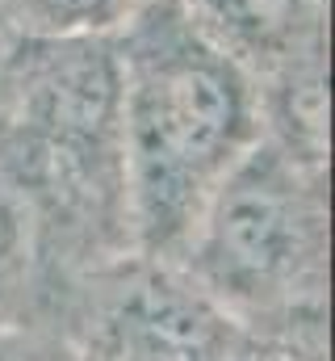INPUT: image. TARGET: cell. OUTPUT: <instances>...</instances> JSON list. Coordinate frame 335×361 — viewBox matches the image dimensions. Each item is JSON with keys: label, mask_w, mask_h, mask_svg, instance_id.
Segmentation results:
<instances>
[{"label": "cell", "mask_w": 335, "mask_h": 361, "mask_svg": "<svg viewBox=\"0 0 335 361\" xmlns=\"http://www.w3.org/2000/svg\"><path fill=\"white\" fill-rule=\"evenodd\" d=\"M172 265L235 324L323 315L327 169H310L260 135L210 193Z\"/></svg>", "instance_id": "3957f363"}, {"label": "cell", "mask_w": 335, "mask_h": 361, "mask_svg": "<svg viewBox=\"0 0 335 361\" xmlns=\"http://www.w3.org/2000/svg\"><path fill=\"white\" fill-rule=\"evenodd\" d=\"M42 235L30 202L0 177V328L25 324L42 281Z\"/></svg>", "instance_id": "5b68a950"}, {"label": "cell", "mask_w": 335, "mask_h": 361, "mask_svg": "<svg viewBox=\"0 0 335 361\" xmlns=\"http://www.w3.org/2000/svg\"><path fill=\"white\" fill-rule=\"evenodd\" d=\"M302 319H315V315H302ZM302 319L277 324L281 332H272L264 345H235L231 361H323V328H310L306 341H293V328Z\"/></svg>", "instance_id": "52a82bcc"}, {"label": "cell", "mask_w": 335, "mask_h": 361, "mask_svg": "<svg viewBox=\"0 0 335 361\" xmlns=\"http://www.w3.org/2000/svg\"><path fill=\"white\" fill-rule=\"evenodd\" d=\"M109 38L130 252L172 261L210 193L264 135L260 89L176 0H143Z\"/></svg>", "instance_id": "6da1fadb"}, {"label": "cell", "mask_w": 335, "mask_h": 361, "mask_svg": "<svg viewBox=\"0 0 335 361\" xmlns=\"http://www.w3.org/2000/svg\"><path fill=\"white\" fill-rule=\"evenodd\" d=\"M0 177L30 202L42 252L63 240L92 269L134 257L109 30L25 34L0 72Z\"/></svg>", "instance_id": "7a4b0ae2"}, {"label": "cell", "mask_w": 335, "mask_h": 361, "mask_svg": "<svg viewBox=\"0 0 335 361\" xmlns=\"http://www.w3.org/2000/svg\"><path fill=\"white\" fill-rule=\"evenodd\" d=\"M25 25L46 34H105L143 0H4Z\"/></svg>", "instance_id": "8992f818"}, {"label": "cell", "mask_w": 335, "mask_h": 361, "mask_svg": "<svg viewBox=\"0 0 335 361\" xmlns=\"http://www.w3.org/2000/svg\"><path fill=\"white\" fill-rule=\"evenodd\" d=\"M255 89L327 63V0H176Z\"/></svg>", "instance_id": "277c9868"}]
</instances>
